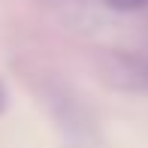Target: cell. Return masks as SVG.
I'll return each instance as SVG.
<instances>
[{"label": "cell", "instance_id": "obj_2", "mask_svg": "<svg viewBox=\"0 0 148 148\" xmlns=\"http://www.w3.org/2000/svg\"><path fill=\"white\" fill-rule=\"evenodd\" d=\"M145 3H148V0H109V6H112V9H118V12H133V9H142Z\"/></svg>", "mask_w": 148, "mask_h": 148}, {"label": "cell", "instance_id": "obj_3", "mask_svg": "<svg viewBox=\"0 0 148 148\" xmlns=\"http://www.w3.org/2000/svg\"><path fill=\"white\" fill-rule=\"evenodd\" d=\"M3 103H6V94H3V88H0V109H3Z\"/></svg>", "mask_w": 148, "mask_h": 148}, {"label": "cell", "instance_id": "obj_1", "mask_svg": "<svg viewBox=\"0 0 148 148\" xmlns=\"http://www.w3.org/2000/svg\"><path fill=\"white\" fill-rule=\"evenodd\" d=\"M112 82L124 85V88H148V60L118 58L112 66Z\"/></svg>", "mask_w": 148, "mask_h": 148}]
</instances>
